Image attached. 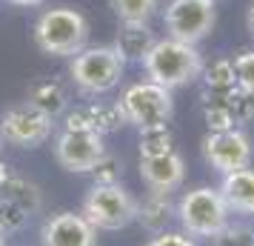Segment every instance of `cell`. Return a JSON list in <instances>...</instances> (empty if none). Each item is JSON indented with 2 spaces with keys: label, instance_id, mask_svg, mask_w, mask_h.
<instances>
[{
  "label": "cell",
  "instance_id": "30",
  "mask_svg": "<svg viewBox=\"0 0 254 246\" xmlns=\"http://www.w3.org/2000/svg\"><path fill=\"white\" fill-rule=\"evenodd\" d=\"M9 175H12V172H9V166H6L3 161H0V189L6 186V180H9Z\"/></svg>",
  "mask_w": 254,
  "mask_h": 246
},
{
  "label": "cell",
  "instance_id": "1",
  "mask_svg": "<svg viewBox=\"0 0 254 246\" xmlns=\"http://www.w3.org/2000/svg\"><path fill=\"white\" fill-rule=\"evenodd\" d=\"M143 69L149 75L151 83H157L163 89H180L194 83L203 75V55L197 52V46L180 43V40H157L154 49L143 58Z\"/></svg>",
  "mask_w": 254,
  "mask_h": 246
},
{
  "label": "cell",
  "instance_id": "20",
  "mask_svg": "<svg viewBox=\"0 0 254 246\" xmlns=\"http://www.w3.org/2000/svg\"><path fill=\"white\" fill-rule=\"evenodd\" d=\"M169 152H174V138L169 126L140 129V158H160Z\"/></svg>",
  "mask_w": 254,
  "mask_h": 246
},
{
  "label": "cell",
  "instance_id": "22",
  "mask_svg": "<svg viewBox=\"0 0 254 246\" xmlns=\"http://www.w3.org/2000/svg\"><path fill=\"white\" fill-rule=\"evenodd\" d=\"M203 72H206V94H226L229 89L237 86L231 60H217V63H211Z\"/></svg>",
  "mask_w": 254,
  "mask_h": 246
},
{
  "label": "cell",
  "instance_id": "6",
  "mask_svg": "<svg viewBox=\"0 0 254 246\" xmlns=\"http://www.w3.org/2000/svg\"><path fill=\"white\" fill-rule=\"evenodd\" d=\"M123 120L134 123L137 129H151V126H169V120L174 115V100L172 92L163 89L157 83H134L128 86L123 97L117 100Z\"/></svg>",
  "mask_w": 254,
  "mask_h": 246
},
{
  "label": "cell",
  "instance_id": "28",
  "mask_svg": "<svg viewBox=\"0 0 254 246\" xmlns=\"http://www.w3.org/2000/svg\"><path fill=\"white\" fill-rule=\"evenodd\" d=\"M146 246H197L191 238H186L183 232H157Z\"/></svg>",
  "mask_w": 254,
  "mask_h": 246
},
{
  "label": "cell",
  "instance_id": "24",
  "mask_svg": "<svg viewBox=\"0 0 254 246\" xmlns=\"http://www.w3.org/2000/svg\"><path fill=\"white\" fill-rule=\"evenodd\" d=\"M203 117H206L208 132H229V129H237L234 117L229 115V109L220 103L217 97L206 100V106H203Z\"/></svg>",
  "mask_w": 254,
  "mask_h": 246
},
{
  "label": "cell",
  "instance_id": "9",
  "mask_svg": "<svg viewBox=\"0 0 254 246\" xmlns=\"http://www.w3.org/2000/svg\"><path fill=\"white\" fill-rule=\"evenodd\" d=\"M203 158L220 175H229V172H237V169H249V164H252V141L240 129L208 132L203 138Z\"/></svg>",
  "mask_w": 254,
  "mask_h": 246
},
{
  "label": "cell",
  "instance_id": "7",
  "mask_svg": "<svg viewBox=\"0 0 254 246\" xmlns=\"http://www.w3.org/2000/svg\"><path fill=\"white\" fill-rule=\"evenodd\" d=\"M214 0H172L166 6L163 23L172 40L197 46L200 40H206L208 32L214 29Z\"/></svg>",
  "mask_w": 254,
  "mask_h": 246
},
{
  "label": "cell",
  "instance_id": "23",
  "mask_svg": "<svg viewBox=\"0 0 254 246\" xmlns=\"http://www.w3.org/2000/svg\"><path fill=\"white\" fill-rule=\"evenodd\" d=\"M26 221H29V212L20 209L14 200L0 195V232L12 235V232H17V229H23Z\"/></svg>",
  "mask_w": 254,
  "mask_h": 246
},
{
  "label": "cell",
  "instance_id": "18",
  "mask_svg": "<svg viewBox=\"0 0 254 246\" xmlns=\"http://www.w3.org/2000/svg\"><path fill=\"white\" fill-rule=\"evenodd\" d=\"M0 195L3 198L14 200L20 209H26L29 215H35L40 209V189L32 183V180H26V177H17V175H9L6 180V186L0 189Z\"/></svg>",
  "mask_w": 254,
  "mask_h": 246
},
{
  "label": "cell",
  "instance_id": "16",
  "mask_svg": "<svg viewBox=\"0 0 254 246\" xmlns=\"http://www.w3.org/2000/svg\"><path fill=\"white\" fill-rule=\"evenodd\" d=\"M29 106H35L37 112H43L46 117H60L66 109H69V92L63 89V83L58 81H37L32 89H29Z\"/></svg>",
  "mask_w": 254,
  "mask_h": 246
},
{
  "label": "cell",
  "instance_id": "29",
  "mask_svg": "<svg viewBox=\"0 0 254 246\" xmlns=\"http://www.w3.org/2000/svg\"><path fill=\"white\" fill-rule=\"evenodd\" d=\"M246 29H249V35L254 37V3H252V9H249V14H246Z\"/></svg>",
  "mask_w": 254,
  "mask_h": 246
},
{
  "label": "cell",
  "instance_id": "4",
  "mask_svg": "<svg viewBox=\"0 0 254 246\" xmlns=\"http://www.w3.org/2000/svg\"><path fill=\"white\" fill-rule=\"evenodd\" d=\"M80 215L94 229L117 232V229H126L137 218V200L120 183H94L83 198Z\"/></svg>",
  "mask_w": 254,
  "mask_h": 246
},
{
  "label": "cell",
  "instance_id": "27",
  "mask_svg": "<svg viewBox=\"0 0 254 246\" xmlns=\"http://www.w3.org/2000/svg\"><path fill=\"white\" fill-rule=\"evenodd\" d=\"M89 175L94 177V183H117V175H120V164H117L115 155L106 152L97 164H94V169L89 172Z\"/></svg>",
  "mask_w": 254,
  "mask_h": 246
},
{
  "label": "cell",
  "instance_id": "33",
  "mask_svg": "<svg viewBox=\"0 0 254 246\" xmlns=\"http://www.w3.org/2000/svg\"><path fill=\"white\" fill-rule=\"evenodd\" d=\"M0 149H3V135H0Z\"/></svg>",
  "mask_w": 254,
  "mask_h": 246
},
{
  "label": "cell",
  "instance_id": "8",
  "mask_svg": "<svg viewBox=\"0 0 254 246\" xmlns=\"http://www.w3.org/2000/svg\"><path fill=\"white\" fill-rule=\"evenodd\" d=\"M52 126L55 120L46 117L43 112H37L35 106H12L3 120H0V135L3 141L12 143V146H20V149H37L52 138Z\"/></svg>",
  "mask_w": 254,
  "mask_h": 246
},
{
  "label": "cell",
  "instance_id": "12",
  "mask_svg": "<svg viewBox=\"0 0 254 246\" xmlns=\"http://www.w3.org/2000/svg\"><path fill=\"white\" fill-rule=\"evenodd\" d=\"M140 177L151 192L169 195L183 183L186 177V164L177 152L160 155V158H140Z\"/></svg>",
  "mask_w": 254,
  "mask_h": 246
},
{
  "label": "cell",
  "instance_id": "2",
  "mask_svg": "<svg viewBox=\"0 0 254 246\" xmlns=\"http://www.w3.org/2000/svg\"><path fill=\"white\" fill-rule=\"evenodd\" d=\"M35 43L43 55L52 58H74L89 43V20L77 9H49L35 23Z\"/></svg>",
  "mask_w": 254,
  "mask_h": 246
},
{
  "label": "cell",
  "instance_id": "11",
  "mask_svg": "<svg viewBox=\"0 0 254 246\" xmlns=\"http://www.w3.org/2000/svg\"><path fill=\"white\" fill-rule=\"evenodd\" d=\"M97 229L80 212H58L40 229V246H94Z\"/></svg>",
  "mask_w": 254,
  "mask_h": 246
},
{
  "label": "cell",
  "instance_id": "3",
  "mask_svg": "<svg viewBox=\"0 0 254 246\" xmlns=\"http://www.w3.org/2000/svg\"><path fill=\"white\" fill-rule=\"evenodd\" d=\"M126 60L117 55L115 46H86L69 58V75L74 86L83 94H106L117 89V83L123 78Z\"/></svg>",
  "mask_w": 254,
  "mask_h": 246
},
{
  "label": "cell",
  "instance_id": "32",
  "mask_svg": "<svg viewBox=\"0 0 254 246\" xmlns=\"http://www.w3.org/2000/svg\"><path fill=\"white\" fill-rule=\"evenodd\" d=\"M0 246H6V235L0 232Z\"/></svg>",
  "mask_w": 254,
  "mask_h": 246
},
{
  "label": "cell",
  "instance_id": "15",
  "mask_svg": "<svg viewBox=\"0 0 254 246\" xmlns=\"http://www.w3.org/2000/svg\"><path fill=\"white\" fill-rule=\"evenodd\" d=\"M154 43H157V37L149 29V23H123L120 32H117L115 49L123 60H137V63H143V58L154 49Z\"/></svg>",
  "mask_w": 254,
  "mask_h": 246
},
{
  "label": "cell",
  "instance_id": "17",
  "mask_svg": "<svg viewBox=\"0 0 254 246\" xmlns=\"http://www.w3.org/2000/svg\"><path fill=\"white\" fill-rule=\"evenodd\" d=\"M172 218V200L169 195H160V192H149V198L137 203V218L149 232H166V223Z\"/></svg>",
  "mask_w": 254,
  "mask_h": 246
},
{
  "label": "cell",
  "instance_id": "25",
  "mask_svg": "<svg viewBox=\"0 0 254 246\" xmlns=\"http://www.w3.org/2000/svg\"><path fill=\"white\" fill-rule=\"evenodd\" d=\"M211 241H214V246H254V229L243 226V223H234V226L226 223V229Z\"/></svg>",
  "mask_w": 254,
  "mask_h": 246
},
{
  "label": "cell",
  "instance_id": "19",
  "mask_svg": "<svg viewBox=\"0 0 254 246\" xmlns=\"http://www.w3.org/2000/svg\"><path fill=\"white\" fill-rule=\"evenodd\" d=\"M211 97H217L220 103L229 109V115L234 117L237 126H240V123H249L254 117V92L243 89V86H234V89H229L226 94H211Z\"/></svg>",
  "mask_w": 254,
  "mask_h": 246
},
{
  "label": "cell",
  "instance_id": "5",
  "mask_svg": "<svg viewBox=\"0 0 254 246\" xmlns=\"http://www.w3.org/2000/svg\"><path fill=\"white\" fill-rule=\"evenodd\" d=\"M177 215L189 235L208 238V241L217 238L229 223V206H226L223 195L211 186H197L186 192L177 203Z\"/></svg>",
  "mask_w": 254,
  "mask_h": 246
},
{
  "label": "cell",
  "instance_id": "31",
  "mask_svg": "<svg viewBox=\"0 0 254 246\" xmlns=\"http://www.w3.org/2000/svg\"><path fill=\"white\" fill-rule=\"evenodd\" d=\"M9 3H14V6H40L43 0H9Z\"/></svg>",
  "mask_w": 254,
  "mask_h": 246
},
{
  "label": "cell",
  "instance_id": "14",
  "mask_svg": "<svg viewBox=\"0 0 254 246\" xmlns=\"http://www.w3.org/2000/svg\"><path fill=\"white\" fill-rule=\"evenodd\" d=\"M217 192L223 195L229 209L254 215V169H237V172L223 175Z\"/></svg>",
  "mask_w": 254,
  "mask_h": 246
},
{
  "label": "cell",
  "instance_id": "10",
  "mask_svg": "<svg viewBox=\"0 0 254 246\" xmlns=\"http://www.w3.org/2000/svg\"><path fill=\"white\" fill-rule=\"evenodd\" d=\"M103 155V135L89 129H63L55 141V158L66 172H92Z\"/></svg>",
  "mask_w": 254,
  "mask_h": 246
},
{
  "label": "cell",
  "instance_id": "21",
  "mask_svg": "<svg viewBox=\"0 0 254 246\" xmlns=\"http://www.w3.org/2000/svg\"><path fill=\"white\" fill-rule=\"evenodd\" d=\"M120 23H149L157 12V0H112Z\"/></svg>",
  "mask_w": 254,
  "mask_h": 246
},
{
  "label": "cell",
  "instance_id": "26",
  "mask_svg": "<svg viewBox=\"0 0 254 246\" xmlns=\"http://www.w3.org/2000/svg\"><path fill=\"white\" fill-rule=\"evenodd\" d=\"M231 66H234L237 86H243V89L254 92V49H252V52H243V55H237V58L231 60Z\"/></svg>",
  "mask_w": 254,
  "mask_h": 246
},
{
  "label": "cell",
  "instance_id": "13",
  "mask_svg": "<svg viewBox=\"0 0 254 246\" xmlns=\"http://www.w3.org/2000/svg\"><path fill=\"white\" fill-rule=\"evenodd\" d=\"M123 120V112L120 106H106V103H86V106H77L74 112L66 115V123L63 129H89V132H97V135H106V132L117 129Z\"/></svg>",
  "mask_w": 254,
  "mask_h": 246
}]
</instances>
